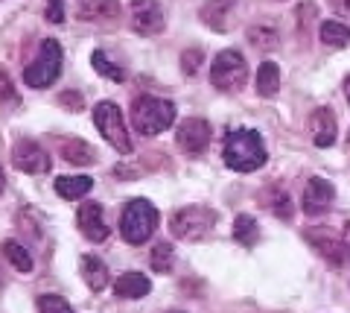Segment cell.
<instances>
[{"mask_svg":"<svg viewBox=\"0 0 350 313\" xmlns=\"http://www.w3.org/2000/svg\"><path fill=\"white\" fill-rule=\"evenodd\" d=\"M266 144L254 129H237L225 138V167L237 173H254L266 164Z\"/></svg>","mask_w":350,"mask_h":313,"instance_id":"cell-1","label":"cell"},{"mask_svg":"<svg viewBox=\"0 0 350 313\" xmlns=\"http://www.w3.org/2000/svg\"><path fill=\"white\" fill-rule=\"evenodd\" d=\"M172 123H175V103L161 100V97H137L131 103V126L140 135L155 138Z\"/></svg>","mask_w":350,"mask_h":313,"instance_id":"cell-2","label":"cell"},{"mask_svg":"<svg viewBox=\"0 0 350 313\" xmlns=\"http://www.w3.org/2000/svg\"><path fill=\"white\" fill-rule=\"evenodd\" d=\"M158 229V211L149 199H131L120 217V234L131 246L146 243Z\"/></svg>","mask_w":350,"mask_h":313,"instance_id":"cell-3","label":"cell"},{"mask_svg":"<svg viewBox=\"0 0 350 313\" xmlns=\"http://www.w3.org/2000/svg\"><path fill=\"white\" fill-rule=\"evenodd\" d=\"M216 225V211L207 205H184L170 217V231L184 243H199Z\"/></svg>","mask_w":350,"mask_h":313,"instance_id":"cell-4","label":"cell"},{"mask_svg":"<svg viewBox=\"0 0 350 313\" xmlns=\"http://www.w3.org/2000/svg\"><path fill=\"white\" fill-rule=\"evenodd\" d=\"M59 73H62V45L56 38H47V41H41L36 59L27 64L24 82L29 88H47V85L59 79Z\"/></svg>","mask_w":350,"mask_h":313,"instance_id":"cell-5","label":"cell"},{"mask_svg":"<svg viewBox=\"0 0 350 313\" xmlns=\"http://www.w3.org/2000/svg\"><path fill=\"white\" fill-rule=\"evenodd\" d=\"M94 126L100 129V135L117 149L120 155H129V153H131V138H129L123 112H120L117 103H111V100L96 103V105H94Z\"/></svg>","mask_w":350,"mask_h":313,"instance_id":"cell-6","label":"cell"},{"mask_svg":"<svg viewBox=\"0 0 350 313\" xmlns=\"http://www.w3.org/2000/svg\"><path fill=\"white\" fill-rule=\"evenodd\" d=\"M248 79V64L239 50H222L211 62V85L219 91H239Z\"/></svg>","mask_w":350,"mask_h":313,"instance_id":"cell-7","label":"cell"},{"mask_svg":"<svg viewBox=\"0 0 350 313\" xmlns=\"http://www.w3.org/2000/svg\"><path fill=\"white\" fill-rule=\"evenodd\" d=\"M129 21L137 36H158L167 27L161 0H131L129 3Z\"/></svg>","mask_w":350,"mask_h":313,"instance_id":"cell-8","label":"cell"},{"mask_svg":"<svg viewBox=\"0 0 350 313\" xmlns=\"http://www.w3.org/2000/svg\"><path fill=\"white\" fill-rule=\"evenodd\" d=\"M175 144L187 155H202L211 144V123L202 121V117H187L175 132Z\"/></svg>","mask_w":350,"mask_h":313,"instance_id":"cell-9","label":"cell"},{"mask_svg":"<svg viewBox=\"0 0 350 313\" xmlns=\"http://www.w3.org/2000/svg\"><path fill=\"white\" fill-rule=\"evenodd\" d=\"M76 225H79V231L85 240L91 243H103L108 234H111V229H108L105 223V211L100 202H85L79 205V214H76Z\"/></svg>","mask_w":350,"mask_h":313,"instance_id":"cell-10","label":"cell"},{"mask_svg":"<svg viewBox=\"0 0 350 313\" xmlns=\"http://www.w3.org/2000/svg\"><path fill=\"white\" fill-rule=\"evenodd\" d=\"M333 199H336V188L327 179L312 176L310 181H306V188H304L301 208H304V214H310V217H319V214H324L327 208H330Z\"/></svg>","mask_w":350,"mask_h":313,"instance_id":"cell-11","label":"cell"},{"mask_svg":"<svg viewBox=\"0 0 350 313\" xmlns=\"http://www.w3.org/2000/svg\"><path fill=\"white\" fill-rule=\"evenodd\" d=\"M12 164L21 173H29V176H41V173L50 170V155L36 144V141H18L12 147Z\"/></svg>","mask_w":350,"mask_h":313,"instance_id":"cell-12","label":"cell"},{"mask_svg":"<svg viewBox=\"0 0 350 313\" xmlns=\"http://www.w3.org/2000/svg\"><path fill=\"white\" fill-rule=\"evenodd\" d=\"M306 237V243L312 246L315 252H319L321 258H327L333 266H338V264H345V258H347V252H345V243L338 240V237H333L327 229H310L304 234Z\"/></svg>","mask_w":350,"mask_h":313,"instance_id":"cell-13","label":"cell"},{"mask_svg":"<svg viewBox=\"0 0 350 313\" xmlns=\"http://www.w3.org/2000/svg\"><path fill=\"white\" fill-rule=\"evenodd\" d=\"M310 135H312V144L319 149H327L336 144V135H338V126H336V117L330 109H312L310 114Z\"/></svg>","mask_w":350,"mask_h":313,"instance_id":"cell-14","label":"cell"},{"mask_svg":"<svg viewBox=\"0 0 350 313\" xmlns=\"http://www.w3.org/2000/svg\"><path fill=\"white\" fill-rule=\"evenodd\" d=\"M79 21H88V24H108V21L120 18V0H82L79 9H76Z\"/></svg>","mask_w":350,"mask_h":313,"instance_id":"cell-15","label":"cell"},{"mask_svg":"<svg viewBox=\"0 0 350 313\" xmlns=\"http://www.w3.org/2000/svg\"><path fill=\"white\" fill-rule=\"evenodd\" d=\"M234 9H237V0H204L199 15L211 29L225 32L228 29V18H231Z\"/></svg>","mask_w":350,"mask_h":313,"instance_id":"cell-16","label":"cell"},{"mask_svg":"<svg viewBox=\"0 0 350 313\" xmlns=\"http://www.w3.org/2000/svg\"><path fill=\"white\" fill-rule=\"evenodd\" d=\"M152 290V281L144 273H123L114 281V296L117 299H144Z\"/></svg>","mask_w":350,"mask_h":313,"instance_id":"cell-17","label":"cell"},{"mask_svg":"<svg viewBox=\"0 0 350 313\" xmlns=\"http://www.w3.org/2000/svg\"><path fill=\"white\" fill-rule=\"evenodd\" d=\"M62 158L68 164H76V167H88L96 161V149L88 144V141H79V138H70V141L62 144Z\"/></svg>","mask_w":350,"mask_h":313,"instance_id":"cell-18","label":"cell"},{"mask_svg":"<svg viewBox=\"0 0 350 313\" xmlns=\"http://www.w3.org/2000/svg\"><path fill=\"white\" fill-rule=\"evenodd\" d=\"M79 269H82L85 284L91 287V290H103V287L108 284V266H105L103 258L85 255V258H82V264H79Z\"/></svg>","mask_w":350,"mask_h":313,"instance_id":"cell-19","label":"cell"},{"mask_svg":"<svg viewBox=\"0 0 350 313\" xmlns=\"http://www.w3.org/2000/svg\"><path fill=\"white\" fill-rule=\"evenodd\" d=\"M94 179L91 176H59L56 179V193L62 199H82L85 193H91Z\"/></svg>","mask_w":350,"mask_h":313,"instance_id":"cell-20","label":"cell"},{"mask_svg":"<svg viewBox=\"0 0 350 313\" xmlns=\"http://www.w3.org/2000/svg\"><path fill=\"white\" fill-rule=\"evenodd\" d=\"M257 94L260 97H275L280 91V64L275 62H262L257 68Z\"/></svg>","mask_w":350,"mask_h":313,"instance_id":"cell-21","label":"cell"},{"mask_svg":"<svg viewBox=\"0 0 350 313\" xmlns=\"http://www.w3.org/2000/svg\"><path fill=\"white\" fill-rule=\"evenodd\" d=\"M319 36L327 47H336V50H342L350 45V29L345 24H338V21H324V24L319 27Z\"/></svg>","mask_w":350,"mask_h":313,"instance_id":"cell-22","label":"cell"},{"mask_svg":"<svg viewBox=\"0 0 350 313\" xmlns=\"http://www.w3.org/2000/svg\"><path fill=\"white\" fill-rule=\"evenodd\" d=\"M0 252H3V258L18 269V273H32V255L27 252V246H21L18 240H3Z\"/></svg>","mask_w":350,"mask_h":313,"instance_id":"cell-23","label":"cell"},{"mask_svg":"<svg viewBox=\"0 0 350 313\" xmlns=\"http://www.w3.org/2000/svg\"><path fill=\"white\" fill-rule=\"evenodd\" d=\"M248 41L257 50H275L280 45V32L271 24H257V27H248Z\"/></svg>","mask_w":350,"mask_h":313,"instance_id":"cell-24","label":"cell"},{"mask_svg":"<svg viewBox=\"0 0 350 313\" xmlns=\"http://www.w3.org/2000/svg\"><path fill=\"white\" fill-rule=\"evenodd\" d=\"M266 205H269V211L275 214V217H280V220H292V214H295V205L289 199V193L280 190V188H269Z\"/></svg>","mask_w":350,"mask_h":313,"instance_id":"cell-25","label":"cell"},{"mask_svg":"<svg viewBox=\"0 0 350 313\" xmlns=\"http://www.w3.org/2000/svg\"><path fill=\"white\" fill-rule=\"evenodd\" d=\"M91 64H94L96 73H103V77L111 79V82H123V79H126V71L120 68V64H114L103 50H94V53H91Z\"/></svg>","mask_w":350,"mask_h":313,"instance_id":"cell-26","label":"cell"},{"mask_svg":"<svg viewBox=\"0 0 350 313\" xmlns=\"http://www.w3.org/2000/svg\"><path fill=\"white\" fill-rule=\"evenodd\" d=\"M257 220L248 217V214H239V217L234 220V240H239L243 246H254L257 243Z\"/></svg>","mask_w":350,"mask_h":313,"instance_id":"cell-27","label":"cell"},{"mask_svg":"<svg viewBox=\"0 0 350 313\" xmlns=\"http://www.w3.org/2000/svg\"><path fill=\"white\" fill-rule=\"evenodd\" d=\"M149 264L155 273H170L172 264H175V252H172V246L170 243H158L155 249H152L149 255Z\"/></svg>","mask_w":350,"mask_h":313,"instance_id":"cell-28","label":"cell"},{"mask_svg":"<svg viewBox=\"0 0 350 313\" xmlns=\"http://www.w3.org/2000/svg\"><path fill=\"white\" fill-rule=\"evenodd\" d=\"M38 313H73V308L62 296H38Z\"/></svg>","mask_w":350,"mask_h":313,"instance_id":"cell-29","label":"cell"},{"mask_svg":"<svg viewBox=\"0 0 350 313\" xmlns=\"http://www.w3.org/2000/svg\"><path fill=\"white\" fill-rule=\"evenodd\" d=\"M44 15H47L50 24H64V0H47Z\"/></svg>","mask_w":350,"mask_h":313,"instance_id":"cell-30","label":"cell"},{"mask_svg":"<svg viewBox=\"0 0 350 313\" xmlns=\"http://www.w3.org/2000/svg\"><path fill=\"white\" fill-rule=\"evenodd\" d=\"M202 53L199 50H187V53H184V56H181V71L184 73H187V77H193V73L196 71H199V64H202Z\"/></svg>","mask_w":350,"mask_h":313,"instance_id":"cell-31","label":"cell"},{"mask_svg":"<svg viewBox=\"0 0 350 313\" xmlns=\"http://www.w3.org/2000/svg\"><path fill=\"white\" fill-rule=\"evenodd\" d=\"M0 97H3V100H12L15 97V88H12V82H9L6 73H0Z\"/></svg>","mask_w":350,"mask_h":313,"instance_id":"cell-32","label":"cell"},{"mask_svg":"<svg viewBox=\"0 0 350 313\" xmlns=\"http://www.w3.org/2000/svg\"><path fill=\"white\" fill-rule=\"evenodd\" d=\"M59 103H62V105H73L76 112L82 109V97H79V94H62V97H59Z\"/></svg>","mask_w":350,"mask_h":313,"instance_id":"cell-33","label":"cell"},{"mask_svg":"<svg viewBox=\"0 0 350 313\" xmlns=\"http://www.w3.org/2000/svg\"><path fill=\"white\" fill-rule=\"evenodd\" d=\"M330 6H333V12L350 18V0H330Z\"/></svg>","mask_w":350,"mask_h":313,"instance_id":"cell-34","label":"cell"},{"mask_svg":"<svg viewBox=\"0 0 350 313\" xmlns=\"http://www.w3.org/2000/svg\"><path fill=\"white\" fill-rule=\"evenodd\" d=\"M342 243H345V252L350 258V220L345 223V229H342Z\"/></svg>","mask_w":350,"mask_h":313,"instance_id":"cell-35","label":"cell"},{"mask_svg":"<svg viewBox=\"0 0 350 313\" xmlns=\"http://www.w3.org/2000/svg\"><path fill=\"white\" fill-rule=\"evenodd\" d=\"M345 97H347V103H350V73H347V79H345Z\"/></svg>","mask_w":350,"mask_h":313,"instance_id":"cell-36","label":"cell"},{"mask_svg":"<svg viewBox=\"0 0 350 313\" xmlns=\"http://www.w3.org/2000/svg\"><path fill=\"white\" fill-rule=\"evenodd\" d=\"M3 188H6V176H3V167H0V193H3Z\"/></svg>","mask_w":350,"mask_h":313,"instance_id":"cell-37","label":"cell"},{"mask_svg":"<svg viewBox=\"0 0 350 313\" xmlns=\"http://www.w3.org/2000/svg\"><path fill=\"white\" fill-rule=\"evenodd\" d=\"M170 313H181V310H170Z\"/></svg>","mask_w":350,"mask_h":313,"instance_id":"cell-38","label":"cell"},{"mask_svg":"<svg viewBox=\"0 0 350 313\" xmlns=\"http://www.w3.org/2000/svg\"><path fill=\"white\" fill-rule=\"evenodd\" d=\"M0 284H3V278H0Z\"/></svg>","mask_w":350,"mask_h":313,"instance_id":"cell-39","label":"cell"}]
</instances>
